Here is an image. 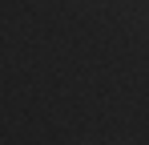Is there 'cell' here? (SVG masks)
Here are the masks:
<instances>
[]
</instances>
